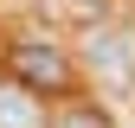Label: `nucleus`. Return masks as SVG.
I'll return each instance as SVG.
<instances>
[{
    "instance_id": "1",
    "label": "nucleus",
    "mask_w": 135,
    "mask_h": 128,
    "mask_svg": "<svg viewBox=\"0 0 135 128\" xmlns=\"http://www.w3.org/2000/svg\"><path fill=\"white\" fill-rule=\"evenodd\" d=\"M7 77L26 83L32 96H58V90H71V58L58 45H13L7 51Z\"/></svg>"
},
{
    "instance_id": "2",
    "label": "nucleus",
    "mask_w": 135,
    "mask_h": 128,
    "mask_svg": "<svg viewBox=\"0 0 135 128\" xmlns=\"http://www.w3.org/2000/svg\"><path fill=\"white\" fill-rule=\"evenodd\" d=\"M0 128H52L45 122V103L26 83H13V77H0Z\"/></svg>"
},
{
    "instance_id": "3",
    "label": "nucleus",
    "mask_w": 135,
    "mask_h": 128,
    "mask_svg": "<svg viewBox=\"0 0 135 128\" xmlns=\"http://www.w3.org/2000/svg\"><path fill=\"white\" fill-rule=\"evenodd\" d=\"M52 128H116V122H109V109H97V103H77V109H64Z\"/></svg>"
}]
</instances>
